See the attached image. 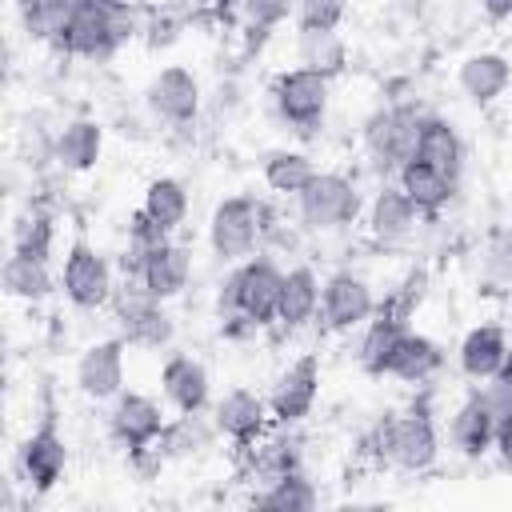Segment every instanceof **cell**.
Masks as SVG:
<instances>
[{
    "instance_id": "6da1fadb",
    "label": "cell",
    "mask_w": 512,
    "mask_h": 512,
    "mask_svg": "<svg viewBox=\"0 0 512 512\" xmlns=\"http://www.w3.org/2000/svg\"><path fill=\"white\" fill-rule=\"evenodd\" d=\"M144 32V16L128 0H80L56 48L76 60H108Z\"/></svg>"
},
{
    "instance_id": "7a4b0ae2",
    "label": "cell",
    "mask_w": 512,
    "mask_h": 512,
    "mask_svg": "<svg viewBox=\"0 0 512 512\" xmlns=\"http://www.w3.org/2000/svg\"><path fill=\"white\" fill-rule=\"evenodd\" d=\"M284 272L268 256H248L220 284V320H244L248 328L276 324Z\"/></svg>"
},
{
    "instance_id": "3957f363",
    "label": "cell",
    "mask_w": 512,
    "mask_h": 512,
    "mask_svg": "<svg viewBox=\"0 0 512 512\" xmlns=\"http://www.w3.org/2000/svg\"><path fill=\"white\" fill-rule=\"evenodd\" d=\"M376 456L404 476L428 472L440 456V436H436L428 408H408V412L384 416L376 424Z\"/></svg>"
},
{
    "instance_id": "277c9868",
    "label": "cell",
    "mask_w": 512,
    "mask_h": 512,
    "mask_svg": "<svg viewBox=\"0 0 512 512\" xmlns=\"http://www.w3.org/2000/svg\"><path fill=\"white\" fill-rule=\"evenodd\" d=\"M112 312H116V324H120V336L128 340V348L160 352V348H168L176 340V320L168 312V300L152 296L140 276H128L116 288Z\"/></svg>"
},
{
    "instance_id": "5b68a950",
    "label": "cell",
    "mask_w": 512,
    "mask_h": 512,
    "mask_svg": "<svg viewBox=\"0 0 512 512\" xmlns=\"http://www.w3.org/2000/svg\"><path fill=\"white\" fill-rule=\"evenodd\" d=\"M264 236V204L248 192L224 196L208 216V248L220 264H240L260 248Z\"/></svg>"
},
{
    "instance_id": "8992f818",
    "label": "cell",
    "mask_w": 512,
    "mask_h": 512,
    "mask_svg": "<svg viewBox=\"0 0 512 512\" xmlns=\"http://www.w3.org/2000/svg\"><path fill=\"white\" fill-rule=\"evenodd\" d=\"M328 100H332V80L312 72V68H284L272 80V104L276 116L296 132V136H312L324 116H328Z\"/></svg>"
},
{
    "instance_id": "52a82bcc",
    "label": "cell",
    "mask_w": 512,
    "mask_h": 512,
    "mask_svg": "<svg viewBox=\"0 0 512 512\" xmlns=\"http://www.w3.org/2000/svg\"><path fill=\"white\" fill-rule=\"evenodd\" d=\"M296 212L312 232H340L364 216V196L344 172H316L312 184L296 196Z\"/></svg>"
},
{
    "instance_id": "ba28073f",
    "label": "cell",
    "mask_w": 512,
    "mask_h": 512,
    "mask_svg": "<svg viewBox=\"0 0 512 512\" xmlns=\"http://www.w3.org/2000/svg\"><path fill=\"white\" fill-rule=\"evenodd\" d=\"M424 116L412 104H384L376 112H368L360 140L364 152L372 156V164L380 172H396L400 164H408L416 156V136H420Z\"/></svg>"
},
{
    "instance_id": "9c48e42d",
    "label": "cell",
    "mask_w": 512,
    "mask_h": 512,
    "mask_svg": "<svg viewBox=\"0 0 512 512\" xmlns=\"http://www.w3.org/2000/svg\"><path fill=\"white\" fill-rule=\"evenodd\" d=\"M56 280H60L64 300H68L72 308H80V312L108 308L112 296H116V276H112L108 256H100L84 236H72Z\"/></svg>"
},
{
    "instance_id": "30bf717a",
    "label": "cell",
    "mask_w": 512,
    "mask_h": 512,
    "mask_svg": "<svg viewBox=\"0 0 512 512\" xmlns=\"http://www.w3.org/2000/svg\"><path fill=\"white\" fill-rule=\"evenodd\" d=\"M164 428H168V416H164L160 400H152L148 392L124 388L112 400V408H108V432H112V440L132 460H140L144 452H152L164 440Z\"/></svg>"
},
{
    "instance_id": "8fae6325",
    "label": "cell",
    "mask_w": 512,
    "mask_h": 512,
    "mask_svg": "<svg viewBox=\"0 0 512 512\" xmlns=\"http://www.w3.org/2000/svg\"><path fill=\"white\" fill-rule=\"evenodd\" d=\"M16 472H20V480H24V488L32 496H48L64 480V472H68V440L60 436V428H56L52 416L40 420V428H32L20 440V448H16Z\"/></svg>"
},
{
    "instance_id": "7c38bea8",
    "label": "cell",
    "mask_w": 512,
    "mask_h": 512,
    "mask_svg": "<svg viewBox=\"0 0 512 512\" xmlns=\"http://www.w3.org/2000/svg\"><path fill=\"white\" fill-rule=\"evenodd\" d=\"M316 396H320V360H316L312 352H304V356H296L288 368H280L276 380H272V388H268L272 420H276L280 428L300 424L304 416H312Z\"/></svg>"
},
{
    "instance_id": "4fadbf2b",
    "label": "cell",
    "mask_w": 512,
    "mask_h": 512,
    "mask_svg": "<svg viewBox=\"0 0 512 512\" xmlns=\"http://www.w3.org/2000/svg\"><path fill=\"white\" fill-rule=\"evenodd\" d=\"M376 312V296L372 284L356 272H332L320 288V324L328 332H356L368 324V316Z\"/></svg>"
},
{
    "instance_id": "5bb4252c",
    "label": "cell",
    "mask_w": 512,
    "mask_h": 512,
    "mask_svg": "<svg viewBox=\"0 0 512 512\" xmlns=\"http://www.w3.org/2000/svg\"><path fill=\"white\" fill-rule=\"evenodd\" d=\"M144 100H148V108H152L156 120L184 128V124H196L204 92H200V80H196L192 68H184V64H168V68H160V72L148 80Z\"/></svg>"
},
{
    "instance_id": "9a60e30c",
    "label": "cell",
    "mask_w": 512,
    "mask_h": 512,
    "mask_svg": "<svg viewBox=\"0 0 512 512\" xmlns=\"http://www.w3.org/2000/svg\"><path fill=\"white\" fill-rule=\"evenodd\" d=\"M124 352H128L124 336H108V340L88 344L80 352V360H76V388H80V396H88L96 404H112L124 392Z\"/></svg>"
},
{
    "instance_id": "2e32d148",
    "label": "cell",
    "mask_w": 512,
    "mask_h": 512,
    "mask_svg": "<svg viewBox=\"0 0 512 512\" xmlns=\"http://www.w3.org/2000/svg\"><path fill=\"white\" fill-rule=\"evenodd\" d=\"M212 420L224 440H232L236 448H252L264 440V432L272 424V408H268V396H260L252 388H228L216 400Z\"/></svg>"
},
{
    "instance_id": "e0dca14e",
    "label": "cell",
    "mask_w": 512,
    "mask_h": 512,
    "mask_svg": "<svg viewBox=\"0 0 512 512\" xmlns=\"http://www.w3.org/2000/svg\"><path fill=\"white\" fill-rule=\"evenodd\" d=\"M160 392L164 400L192 416V412H204L208 408V396H212V380H208V368L188 356V352H172L164 364H160Z\"/></svg>"
},
{
    "instance_id": "ac0fdd59",
    "label": "cell",
    "mask_w": 512,
    "mask_h": 512,
    "mask_svg": "<svg viewBox=\"0 0 512 512\" xmlns=\"http://www.w3.org/2000/svg\"><path fill=\"white\" fill-rule=\"evenodd\" d=\"M420 224V208L404 196L400 184H384L368 204H364V228L372 240L380 244H400L416 232Z\"/></svg>"
},
{
    "instance_id": "d6986e66",
    "label": "cell",
    "mask_w": 512,
    "mask_h": 512,
    "mask_svg": "<svg viewBox=\"0 0 512 512\" xmlns=\"http://www.w3.org/2000/svg\"><path fill=\"white\" fill-rule=\"evenodd\" d=\"M496 416H492V408L484 404V396H480V388L476 392H468L460 404H456V412H452V420H448V440H452V448L460 452V456H468V460H480V456H488L492 452V444H496Z\"/></svg>"
},
{
    "instance_id": "ffe728a7",
    "label": "cell",
    "mask_w": 512,
    "mask_h": 512,
    "mask_svg": "<svg viewBox=\"0 0 512 512\" xmlns=\"http://www.w3.org/2000/svg\"><path fill=\"white\" fill-rule=\"evenodd\" d=\"M136 276L144 280V288H148L152 296L176 300V296L188 288V280H192V248H188V244H176V240L168 236V240H160V244L144 256V264H140Z\"/></svg>"
},
{
    "instance_id": "44dd1931",
    "label": "cell",
    "mask_w": 512,
    "mask_h": 512,
    "mask_svg": "<svg viewBox=\"0 0 512 512\" xmlns=\"http://www.w3.org/2000/svg\"><path fill=\"white\" fill-rule=\"evenodd\" d=\"M508 356H512V344H508V332L500 324H476V328H468L464 340H460V348H456V364H460V372L472 384H484L488 376H496Z\"/></svg>"
},
{
    "instance_id": "7402d4cb",
    "label": "cell",
    "mask_w": 512,
    "mask_h": 512,
    "mask_svg": "<svg viewBox=\"0 0 512 512\" xmlns=\"http://www.w3.org/2000/svg\"><path fill=\"white\" fill-rule=\"evenodd\" d=\"M456 84L472 104H492L512 84V60L504 52H472L456 68Z\"/></svg>"
},
{
    "instance_id": "603a6c76",
    "label": "cell",
    "mask_w": 512,
    "mask_h": 512,
    "mask_svg": "<svg viewBox=\"0 0 512 512\" xmlns=\"http://www.w3.org/2000/svg\"><path fill=\"white\" fill-rule=\"evenodd\" d=\"M396 184H400L404 196L420 208V216H436V212H444V208L456 200V180L444 176L440 168L416 160V156L396 168Z\"/></svg>"
},
{
    "instance_id": "cb8c5ba5",
    "label": "cell",
    "mask_w": 512,
    "mask_h": 512,
    "mask_svg": "<svg viewBox=\"0 0 512 512\" xmlns=\"http://www.w3.org/2000/svg\"><path fill=\"white\" fill-rule=\"evenodd\" d=\"M320 288L324 280L308 268V264H296L284 272V288H280V312H276V324L296 332L304 324H312L320 316Z\"/></svg>"
},
{
    "instance_id": "d4e9b609",
    "label": "cell",
    "mask_w": 512,
    "mask_h": 512,
    "mask_svg": "<svg viewBox=\"0 0 512 512\" xmlns=\"http://www.w3.org/2000/svg\"><path fill=\"white\" fill-rule=\"evenodd\" d=\"M100 152H104V128L88 116L68 120L52 140V156L64 172H92L100 164Z\"/></svg>"
},
{
    "instance_id": "484cf974",
    "label": "cell",
    "mask_w": 512,
    "mask_h": 512,
    "mask_svg": "<svg viewBox=\"0 0 512 512\" xmlns=\"http://www.w3.org/2000/svg\"><path fill=\"white\" fill-rule=\"evenodd\" d=\"M416 160H424V164L440 168L444 176L460 180V172H464V140H460V132L444 116H424L420 136H416Z\"/></svg>"
},
{
    "instance_id": "4316f807",
    "label": "cell",
    "mask_w": 512,
    "mask_h": 512,
    "mask_svg": "<svg viewBox=\"0 0 512 512\" xmlns=\"http://www.w3.org/2000/svg\"><path fill=\"white\" fill-rule=\"evenodd\" d=\"M440 368H444V348H440L432 336L408 328L404 340H400L396 352H392L388 376L400 380V384H424V380H432Z\"/></svg>"
},
{
    "instance_id": "83f0119b",
    "label": "cell",
    "mask_w": 512,
    "mask_h": 512,
    "mask_svg": "<svg viewBox=\"0 0 512 512\" xmlns=\"http://www.w3.org/2000/svg\"><path fill=\"white\" fill-rule=\"evenodd\" d=\"M348 60V44L340 28H296V64L320 76H340Z\"/></svg>"
},
{
    "instance_id": "f1b7e54d",
    "label": "cell",
    "mask_w": 512,
    "mask_h": 512,
    "mask_svg": "<svg viewBox=\"0 0 512 512\" xmlns=\"http://www.w3.org/2000/svg\"><path fill=\"white\" fill-rule=\"evenodd\" d=\"M0 284L12 300H24V304H40L60 280H52V268L48 260H36V256H24V252H8L4 268H0Z\"/></svg>"
},
{
    "instance_id": "f546056e",
    "label": "cell",
    "mask_w": 512,
    "mask_h": 512,
    "mask_svg": "<svg viewBox=\"0 0 512 512\" xmlns=\"http://www.w3.org/2000/svg\"><path fill=\"white\" fill-rule=\"evenodd\" d=\"M316 172H320V168H316L312 156L300 152V148H276V152L264 156V184H268L276 196H288V200H296V196L312 184Z\"/></svg>"
},
{
    "instance_id": "4dcf8cb0",
    "label": "cell",
    "mask_w": 512,
    "mask_h": 512,
    "mask_svg": "<svg viewBox=\"0 0 512 512\" xmlns=\"http://www.w3.org/2000/svg\"><path fill=\"white\" fill-rule=\"evenodd\" d=\"M140 212H144L152 224H160L164 232H176V228L188 220V188H184V180H176V176H156V180H148L144 200H140Z\"/></svg>"
},
{
    "instance_id": "1f68e13d",
    "label": "cell",
    "mask_w": 512,
    "mask_h": 512,
    "mask_svg": "<svg viewBox=\"0 0 512 512\" xmlns=\"http://www.w3.org/2000/svg\"><path fill=\"white\" fill-rule=\"evenodd\" d=\"M256 508H268V512H308L320 504V492L316 484L296 468V472H284L276 480H268L256 496H252Z\"/></svg>"
},
{
    "instance_id": "d6a6232c",
    "label": "cell",
    "mask_w": 512,
    "mask_h": 512,
    "mask_svg": "<svg viewBox=\"0 0 512 512\" xmlns=\"http://www.w3.org/2000/svg\"><path fill=\"white\" fill-rule=\"evenodd\" d=\"M80 0H16V12H20V28L28 32V40H40V44H56L72 20Z\"/></svg>"
},
{
    "instance_id": "836d02e7",
    "label": "cell",
    "mask_w": 512,
    "mask_h": 512,
    "mask_svg": "<svg viewBox=\"0 0 512 512\" xmlns=\"http://www.w3.org/2000/svg\"><path fill=\"white\" fill-rule=\"evenodd\" d=\"M52 240H56V224H52L48 208H24L12 220V252L52 260Z\"/></svg>"
},
{
    "instance_id": "e575fe53",
    "label": "cell",
    "mask_w": 512,
    "mask_h": 512,
    "mask_svg": "<svg viewBox=\"0 0 512 512\" xmlns=\"http://www.w3.org/2000/svg\"><path fill=\"white\" fill-rule=\"evenodd\" d=\"M480 280L488 292H512V228H496L480 248Z\"/></svg>"
},
{
    "instance_id": "d590c367",
    "label": "cell",
    "mask_w": 512,
    "mask_h": 512,
    "mask_svg": "<svg viewBox=\"0 0 512 512\" xmlns=\"http://www.w3.org/2000/svg\"><path fill=\"white\" fill-rule=\"evenodd\" d=\"M184 16L176 12V8H152L148 16H144V44L152 48V52H160V48H172L180 36H184Z\"/></svg>"
},
{
    "instance_id": "8d00e7d4",
    "label": "cell",
    "mask_w": 512,
    "mask_h": 512,
    "mask_svg": "<svg viewBox=\"0 0 512 512\" xmlns=\"http://www.w3.org/2000/svg\"><path fill=\"white\" fill-rule=\"evenodd\" d=\"M348 0H296V28H340Z\"/></svg>"
},
{
    "instance_id": "74e56055",
    "label": "cell",
    "mask_w": 512,
    "mask_h": 512,
    "mask_svg": "<svg viewBox=\"0 0 512 512\" xmlns=\"http://www.w3.org/2000/svg\"><path fill=\"white\" fill-rule=\"evenodd\" d=\"M252 24V32H272L280 28L288 16H296V0H244L240 8Z\"/></svg>"
},
{
    "instance_id": "f35d334b",
    "label": "cell",
    "mask_w": 512,
    "mask_h": 512,
    "mask_svg": "<svg viewBox=\"0 0 512 512\" xmlns=\"http://www.w3.org/2000/svg\"><path fill=\"white\" fill-rule=\"evenodd\" d=\"M480 396H484V404L492 408V416H496V420L512 416V356L500 364V372H496V376H488V380L480 384Z\"/></svg>"
},
{
    "instance_id": "ab89813d",
    "label": "cell",
    "mask_w": 512,
    "mask_h": 512,
    "mask_svg": "<svg viewBox=\"0 0 512 512\" xmlns=\"http://www.w3.org/2000/svg\"><path fill=\"white\" fill-rule=\"evenodd\" d=\"M492 452H496V460L512 472V416H504V420L496 424V444H492Z\"/></svg>"
},
{
    "instance_id": "60d3db41",
    "label": "cell",
    "mask_w": 512,
    "mask_h": 512,
    "mask_svg": "<svg viewBox=\"0 0 512 512\" xmlns=\"http://www.w3.org/2000/svg\"><path fill=\"white\" fill-rule=\"evenodd\" d=\"M480 8H484V16H488L492 24L512 20V0H480Z\"/></svg>"
},
{
    "instance_id": "b9f144b4",
    "label": "cell",
    "mask_w": 512,
    "mask_h": 512,
    "mask_svg": "<svg viewBox=\"0 0 512 512\" xmlns=\"http://www.w3.org/2000/svg\"><path fill=\"white\" fill-rule=\"evenodd\" d=\"M212 12H220V16H228V12H236V8H244V0H204Z\"/></svg>"
}]
</instances>
